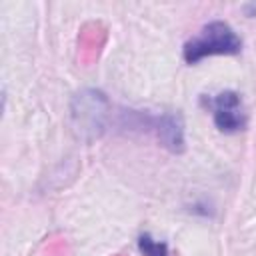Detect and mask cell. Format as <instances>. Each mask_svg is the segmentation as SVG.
Wrapping results in <instances>:
<instances>
[{
  "label": "cell",
  "mask_w": 256,
  "mask_h": 256,
  "mask_svg": "<svg viewBox=\"0 0 256 256\" xmlns=\"http://www.w3.org/2000/svg\"><path fill=\"white\" fill-rule=\"evenodd\" d=\"M118 256H122V254H118Z\"/></svg>",
  "instance_id": "8"
},
{
  "label": "cell",
  "mask_w": 256,
  "mask_h": 256,
  "mask_svg": "<svg viewBox=\"0 0 256 256\" xmlns=\"http://www.w3.org/2000/svg\"><path fill=\"white\" fill-rule=\"evenodd\" d=\"M106 38L108 28L102 22H86L78 34V62L82 66H92L98 60Z\"/></svg>",
  "instance_id": "5"
},
{
  "label": "cell",
  "mask_w": 256,
  "mask_h": 256,
  "mask_svg": "<svg viewBox=\"0 0 256 256\" xmlns=\"http://www.w3.org/2000/svg\"><path fill=\"white\" fill-rule=\"evenodd\" d=\"M242 48V40L226 22H210L206 24L194 38H190L184 46V60L188 64H196L212 54H238Z\"/></svg>",
  "instance_id": "1"
},
{
  "label": "cell",
  "mask_w": 256,
  "mask_h": 256,
  "mask_svg": "<svg viewBox=\"0 0 256 256\" xmlns=\"http://www.w3.org/2000/svg\"><path fill=\"white\" fill-rule=\"evenodd\" d=\"M206 104L212 108L214 122L222 132H238L246 126V114L242 108V100L236 92L224 90L214 98H208Z\"/></svg>",
  "instance_id": "4"
},
{
  "label": "cell",
  "mask_w": 256,
  "mask_h": 256,
  "mask_svg": "<svg viewBox=\"0 0 256 256\" xmlns=\"http://www.w3.org/2000/svg\"><path fill=\"white\" fill-rule=\"evenodd\" d=\"M108 98L100 90H82L74 96L70 114L74 130L84 140H94L102 134L108 118Z\"/></svg>",
  "instance_id": "3"
},
{
  "label": "cell",
  "mask_w": 256,
  "mask_h": 256,
  "mask_svg": "<svg viewBox=\"0 0 256 256\" xmlns=\"http://www.w3.org/2000/svg\"><path fill=\"white\" fill-rule=\"evenodd\" d=\"M44 254H46V256H66V254H68L66 242H64V240H52V242H48Z\"/></svg>",
  "instance_id": "7"
},
{
  "label": "cell",
  "mask_w": 256,
  "mask_h": 256,
  "mask_svg": "<svg viewBox=\"0 0 256 256\" xmlns=\"http://www.w3.org/2000/svg\"><path fill=\"white\" fill-rule=\"evenodd\" d=\"M122 126L130 130H146L152 132L158 142L168 148L170 152L184 150V126L178 114H158L152 116L140 110H124L122 112Z\"/></svg>",
  "instance_id": "2"
},
{
  "label": "cell",
  "mask_w": 256,
  "mask_h": 256,
  "mask_svg": "<svg viewBox=\"0 0 256 256\" xmlns=\"http://www.w3.org/2000/svg\"><path fill=\"white\" fill-rule=\"evenodd\" d=\"M138 246H140V250H142L144 256H168V246L164 242L154 240L148 234H142L138 238Z\"/></svg>",
  "instance_id": "6"
}]
</instances>
